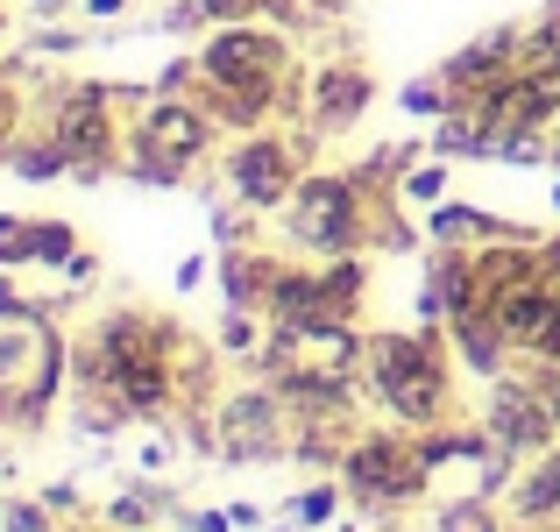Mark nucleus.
<instances>
[{"instance_id":"obj_1","label":"nucleus","mask_w":560,"mask_h":532,"mask_svg":"<svg viewBox=\"0 0 560 532\" xmlns=\"http://www.w3.org/2000/svg\"><path fill=\"white\" fill-rule=\"evenodd\" d=\"M383 419L405 433H433L454 419V342L447 327H383L370 334V369H362Z\"/></svg>"},{"instance_id":"obj_2","label":"nucleus","mask_w":560,"mask_h":532,"mask_svg":"<svg viewBox=\"0 0 560 532\" xmlns=\"http://www.w3.org/2000/svg\"><path fill=\"white\" fill-rule=\"evenodd\" d=\"M376 192L355 171H305L299 192L284 206V242L299 256L327 263V256H370L376 242Z\"/></svg>"},{"instance_id":"obj_3","label":"nucleus","mask_w":560,"mask_h":532,"mask_svg":"<svg viewBox=\"0 0 560 532\" xmlns=\"http://www.w3.org/2000/svg\"><path fill=\"white\" fill-rule=\"evenodd\" d=\"M213 136H220V122L191 93H142L136 122H128L121 171L136 177V185H185L191 164L213 157Z\"/></svg>"},{"instance_id":"obj_4","label":"nucleus","mask_w":560,"mask_h":532,"mask_svg":"<svg viewBox=\"0 0 560 532\" xmlns=\"http://www.w3.org/2000/svg\"><path fill=\"white\" fill-rule=\"evenodd\" d=\"M341 490H348V505L376 511V519L433 497V469H425V454H419V433H405V426H390V419L362 426L341 454Z\"/></svg>"},{"instance_id":"obj_5","label":"nucleus","mask_w":560,"mask_h":532,"mask_svg":"<svg viewBox=\"0 0 560 532\" xmlns=\"http://www.w3.org/2000/svg\"><path fill=\"white\" fill-rule=\"evenodd\" d=\"M299 440V412L277 383H248V391H220L213 397V448L220 462L256 469V462H284Z\"/></svg>"},{"instance_id":"obj_6","label":"nucleus","mask_w":560,"mask_h":532,"mask_svg":"<svg viewBox=\"0 0 560 532\" xmlns=\"http://www.w3.org/2000/svg\"><path fill=\"white\" fill-rule=\"evenodd\" d=\"M114 100L107 85H57L43 128L57 136V150L71 157V177H107L121 164V128H114Z\"/></svg>"},{"instance_id":"obj_7","label":"nucleus","mask_w":560,"mask_h":532,"mask_svg":"<svg viewBox=\"0 0 560 532\" xmlns=\"http://www.w3.org/2000/svg\"><path fill=\"white\" fill-rule=\"evenodd\" d=\"M313 142V136H305ZM305 142L277 136V128H256V136H242L228 150V164H220V177H228V192L242 206H256V213H277V206H291V192H299L305 177Z\"/></svg>"},{"instance_id":"obj_8","label":"nucleus","mask_w":560,"mask_h":532,"mask_svg":"<svg viewBox=\"0 0 560 532\" xmlns=\"http://www.w3.org/2000/svg\"><path fill=\"white\" fill-rule=\"evenodd\" d=\"M482 433H490L504 454H518V462H533V454L560 448V426H553L547 397H539V383L525 377V362L511 369V377L490 383V397H482Z\"/></svg>"},{"instance_id":"obj_9","label":"nucleus","mask_w":560,"mask_h":532,"mask_svg":"<svg viewBox=\"0 0 560 532\" xmlns=\"http://www.w3.org/2000/svg\"><path fill=\"white\" fill-rule=\"evenodd\" d=\"M376 107V79L362 65H348V57H327V65L305 71V136H348V128L362 122V114Z\"/></svg>"},{"instance_id":"obj_10","label":"nucleus","mask_w":560,"mask_h":532,"mask_svg":"<svg viewBox=\"0 0 560 532\" xmlns=\"http://www.w3.org/2000/svg\"><path fill=\"white\" fill-rule=\"evenodd\" d=\"M447 342H454V355H462V369H468V377H482V383H497V377L518 369V348H511L504 320H497L490 305H482V313L447 320Z\"/></svg>"},{"instance_id":"obj_11","label":"nucleus","mask_w":560,"mask_h":532,"mask_svg":"<svg viewBox=\"0 0 560 532\" xmlns=\"http://www.w3.org/2000/svg\"><path fill=\"white\" fill-rule=\"evenodd\" d=\"M511 511H518V525H533V532H560V448L533 454V462L518 469Z\"/></svg>"},{"instance_id":"obj_12","label":"nucleus","mask_w":560,"mask_h":532,"mask_svg":"<svg viewBox=\"0 0 560 532\" xmlns=\"http://www.w3.org/2000/svg\"><path fill=\"white\" fill-rule=\"evenodd\" d=\"M490 234H533V228L497 220V213H482V206H468V199L425 206V242H433V248H476V242H490Z\"/></svg>"},{"instance_id":"obj_13","label":"nucleus","mask_w":560,"mask_h":532,"mask_svg":"<svg viewBox=\"0 0 560 532\" xmlns=\"http://www.w3.org/2000/svg\"><path fill=\"white\" fill-rule=\"evenodd\" d=\"M277 263H284V256L234 242L228 256H220V299H228L234 313H262V305H270V285H277Z\"/></svg>"},{"instance_id":"obj_14","label":"nucleus","mask_w":560,"mask_h":532,"mask_svg":"<svg viewBox=\"0 0 560 532\" xmlns=\"http://www.w3.org/2000/svg\"><path fill=\"white\" fill-rule=\"evenodd\" d=\"M171 497L156 490V483H128V490H114L107 497V511H100V525H114V532H150L156 519H171Z\"/></svg>"},{"instance_id":"obj_15","label":"nucleus","mask_w":560,"mask_h":532,"mask_svg":"<svg viewBox=\"0 0 560 532\" xmlns=\"http://www.w3.org/2000/svg\"><path fill=\"white\" fill-rule=\"evenodd\" d=\"M518 71H539V79H560V0L533 14L518 28Z\"/></svg>"},{"instance_id":"obj_16","label":"nucleus","mask_w":560,"mask_h":532,"mask_svg":"<svg viewBox=\"0 0 560 532\" xmlns=\"http://www.w3.org/2000/svg\"><path fill=\"white\" fill-rule=\"evenodd\" d=\"M8 171H14V177H28V185H57V177H71V157L57 150L50 128H36V136H14Z\"/></svg>"},{"instance_id":"obj_17","label":"nucleus","mask_w":560,"mask_h":532,"mask_svg":"<svg viewBox=\"0 0 560 532\" xmlns=\"http://www.w3.org/2000/svg\"><path fill=\"white\" fill-rule=\"evenodd\" d=\"M433 532H511V525H504V511H497V497L462 490V497H440L433 505Z\"/></svg>"},{"instance_id":"obj_18","label":"nucleus","mask_w":560,"mask_h":532,"mask_svg":"<svg viewBox=\"0 0 560 532\" xmlns=\"http://www.w3.org/2000/svg\"><path fill=\"white\" fill-rule=\"evenodd\" d=\"M341 505H348L341 476H319V483H305V490H299V497H291V505H284V525H291V532L334 525V519H341Z\"/></svg>"},{"instance_id":"obj_19","label":"nucleus","mask_w":560,"mask_h":532,"mask_svg":"<svg viewBox=\"0 0 560 532\" xmlns=\"http://www.w3.org/2000/svg\"><path fill=\"white\" fill-rule=\"evenodd\" d=\"M79 256V234H71V220H28V270H65V263Z\"/></svg>"},{"instance_id":"obj_20","label":"nucleus","mask_w":560,"mask_h":532,"mask_svg":"<svg viewBox=\"0 0 560 532\" xmlns=\"http://www.w3.org/2000/svg\"><path fill=\"white\" fill-rule=\"evenodd\" d=\"M454 107H462V93H454L440 71H425V79L405 85V114H419V122H440V114H454Z\"/></svg>"},{"instance_id":"obj_21","label":"nucleus","mask_w":560,"mask_h":532,"mask_svg":"<svg viewBox=\"0 0 560 532\" xmlns=\"http://www.w3.org/2000/svg\"><path fill=\"white\" fill-rule=\"evenodd\" d=\"M0 532H65V519H57L43 497H8V505H0Z\"/></svg>"},{"instance_id":"obj_22","label":"nucleus","mask_w":560,"mask_h":532,"mask_svg":"<svg viewBox=\"0 0 560 532\" xmlns=\"http://www.w3.org/2000/svg\"><path fill=\"white\" fill-rule=\"evenodd\" d=\"M405 199H411V206H440V199H447V157H433V164H411V171H405Z\"/></svg>"},{"instance_id":"obj_23","label":"nucleus","mask_w":560,"mask_h":532,"mask_svg":"<svg viewBox=\"0 0 560 532\" xmlns=\"http://www.w3.org/2000/svg\"><path fill=\"white\" fill-rule=\"evenodd\" d=\"M0 270H28V220L0 213Z\"/></svg>"},{"instance_id":"obj_24","label":"nucleus","mask_w":560,"mask_h":532,"mask_svg":"<svg viewBox=\"0 0 560 532\" xmlns=\"http://www.w3.org/2000/svg\"><path fill=\"white\" fill-rule=\"evenodd\" d=\"M206 8V22H262V14H270V0H199Z\"/></svg>"},{"instance_id":"obj_25","label":"nucleus","mask_w":560,"mask_h":532,"mask_svg":"<svg viewBox=\"0 0 560 532\" xmlns=\"http://www.w3.org/2000/svg\"><path fill=\"white\" fill-rule=\"evenodd\" d=\"M525 377L539 383V397H547V412H553V426H560V362H525Z\"/></svg>"},{"instance_id":"obj_26","label":"nucleus","mask_w":560,"mask_h":532,"mask_svg":"<svg viewBox=\"0 0 560 532\" xmlns=\"http://www.w3.org/2000/svg\"><path fill=\"white\" fill-rule=\"evenodd\" d=\"M171 519H178V532H234L228 511H171Z\"/></svg>"},{"instance_id":"obj_27","label":"nucleus","mask_w":560,"mask_h":532,"mask_svg":"<svg viewBox=\"0 0 560 532\" xmlns=\"http://www.w3.org/2000/svg\"><path fill=\"white\" fill-rule=\"evenodd\" d=\"M43 505H50L57 519H79V490H71V483H50V490H43Z\"/></svg>"},{"instance_id":"obj_28","label":"nucleus","mask_w":560,"mask_h":532,"mask_svg":"<svg viewBox=\"0 0 560 532\" xmlns=\"http://www.w3.org/2000/svg\"><path fill=\"white\" fill-rule=\"evenodd\" d=\"M228 519H234V532H256L262 525V505H228Z\"/></svg>"},{"instance_id":"obj_29","label":"nucleus","mask_w":560,"mask_h":532,"mask_svg":"<svg viewBox=\"0 0 560 532\" xmlns=\"http://www.w3.org/2000/svg\"><path fill=\"white\" fill-rule=\"evenodd\" d=\"M93 270H100V263L85 256V248H79V256H71V263H65V277H71V285H93Z\"/></svg>"},{"instance_id":"obj_30","label":"nucleus","mask_w":560,"mask_h":532,"mask_svg":"<svg viewBox=\"0 0 560 532\" xmlns=\"http://www.w3.org/2000/svg\"><path fill=\"white\" fill-rule=\"evenodd\" d=\"M199 277H206V256H185V263H178V291H191Z\"/></svg>"},{"instance_id":"obj_31","label":"nucleus","mask_w":560,"mask_h":532,"mask_svg":"<svg viewBox=\"0 0 560 532\" xmlns=\"http://www.w3.org/2000/svg\"><path fill=\"white\" fill-rule=\"evenodd\" d=\"M121 8H128V0H85V14H100V22H114Z\"/></svg>"},{"instance_id":"obj_32","label":"nucleus","mask_w":560,"mask_h":532,"mask_svg":"<svg viewBox=\"0 0 560 532\" xmlns=\"http://www.w3.org/2000/svg\"><path fill=\"white\" fill-rule=\"evenodd\" d=\"M28 8H36V14H65L71 0H28Z\"/></svg>"},{"instance_id":"obj_33","label":"nucleus","mask_w":560,"mask_h":532,"mask_svg":"<svg viewBox=\"0 0 560 532\" xmlns=\"http://www.w3.org/2000/svg\"><path fill=\"white\" fill-rule=\"evenodd\" d=\"M553 213H560V185H553Z\"/></svg>"},{"instance_id":"obj_34","label":"nucleus","mask_w":560,"mask_h":532,"mask_svg":"<svg viewBox=\"0 0 560 532\" xmlns=\"http://www.w3.org/2000/svg\"><path fill=\"white\" fill-rule=\"evenodd\" d=\"M71 532H100V525H71Z\"/></svg>"},{"instance_id":"obj_35","label":"nucleus","mask_w":560,"mask_h":532,"mask_svg":"<svg viewBox=\"0 0 560 532\" xmlns=\"http://www.w3.org/2000/svg\"><path fill=\"white\" fill-rule=\"evenodd\" d=\"M100 532H114V525H100Z\"/></svg>"},{"instance_id":"obj_36","label":"nucleus","mask_w":560,"mask_h":532,"mask_svg":"<svg viewBox=\"0 0 560 532\" xmlns=\"http://www.w3.org/2000/svg\"><path fill=\"white\" fill-rule=\"evenodd\" d=\"M0 22H8V14H0Z\"/></svg>"}]
</instances>
